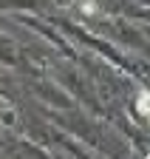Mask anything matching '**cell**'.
Masks as SVG:
<instances>
[{
	"label": "cell",
	"instance_id": "obj_1",
	"mask_svg": "<svg viewBox=\"0 0 150 159\" xmlns=\"http://www.w3.org/2000/svg\"><path fill=\"white\" fill-rule=\"evenodd\" d=\"M147 111H150V97H147V91H139V97H136V114L147 116Z\"/></svg>",
	"mask_w": 150,
	"mask_h": 159
},
{
	"label": "cell",
	"instance_id": "obj_2",
	"mask_svg": "<svg viewBox=\"0 0 150 159\" xmlns=\"http://www.w3.org/2000/svg\"><path fill=\"white\" fill-rule=\"evenodd\" d=\"M85 14H96V6H93L91 0H85Z\"/></svg>",
	"mask_w": 150,
	"mask_h": 159
}]
</instances>
